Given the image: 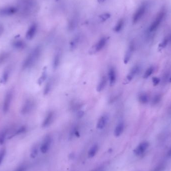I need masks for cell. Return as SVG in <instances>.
<instances>
[{
  "mask_svg": "<svg viewBox=\"0 0 171 171\" xmlns=\"http://www.w3.org/2000/svg\"><path fill=\"white\" fill-rule=\"evenodd\" d=\"M149 146V144L147 142H142L134 150V154L137 156H141L146 151Z\"/></svg>",
  "mask_w": 171,
  "mask_h": 171,
  "instance_id": "52a82bcc",
  "label": "cell"
},
{
  "mask_svg": "<svg viewBox=\"0 0 171 171\" xmlns=\"http://www.w3.org/2000/svg\"><path fill=\"white\" fill-rule=\"evenodd\" d=\"M108 80L107 76H102V77L101 78L100 80L99 81V83L97 85V92H101L104 90L107 86Z\"/></svg>",
  "mask_w": 171,
  "mask_h": 171,
  "instance_id": "9a60e30c",
  "label": "cell"
},
{
  "mask_svg": "<svg viewBox=\"0 0 171 171\" xmlns=\"http://www.w3.org/2000/svg\"><path fill=\"white\" fill-rule=\"evenodd\" d=\"M34 106V103L33 101L28 100L25 102L24 104L22 107L21 112L23 114H27L30 113Z\"/></svg>",
  "mask_w": 171,
  "mask_h": 171,
  "instance_id": "30bf717a",
  "label": "cell"
},
{
  "mask_svg": "<svg viewBox=\"0 0 171 171\" xmlns=\"http://www.w3.org/2000/svg\"><path fill=\"white\" fill-rule=\"evenodd\" d=\"M134 46L133 44H131L129 46V48L127 49L125 54L124 62L125 64H127L129 62V61L131 59L133 53L134 52Z\"/></svg>",
  "mask_w": 171,
  "mask_h": 171,
  "instance_id": "e0dca14e",
  "label": "cell"
},
{
  "mask_svg": "<svg viewBox=\"0 0 171 171\" xmlns=\"http://www.w3.org/2000/svg\"><path fill=\"white\" fill-rule=\"evenodd\" d=\"M124 25V19H122L119 20L116 26L115 27L114 29L115 32L117 33L120 32V31L122 30Z\"/></svg>",
  "mask_w": 171,
  "mask_h": 171,
  "instance_id": "7402d4cb",
  "label": "cell"
},
{
  "mask_svg": "<svg viewBox=\"0 0 171 171\" xmlns=\"http://www.w3.org/2000/svg\"><path fill=\"white\" fill-rule=\"evenodd\" d=\"M98 151V146L95 144L92 146L88 152V156L89 158H93L95 156Z\"/></svg>",
  "mask_w": 171,
  "mask_h": 171,
  "instance_id": "ffe728a7",
  "label": "cell"
},
{
  "mask_svg": "<svg viewBox=\"0 0 171 171\" xmlns=\"http://www.w3.org/2000/svg\"><path fill=\"white\" fill-rule=\"evenodd\" d=\"M52 139L50 136H47L44 139L40 147V151L43 154L47 153L50 148Z\"/></svg>",
  "mask_w": 171,
  "mask_h": 171,
  "instance_id": "8992f818",
  "label": "cell"
},
{
  "mask_svg": "<svg viewBox=\"0 0 171 171\" xmlns=\"http://www.w3.org/2000/svg\"><path fill=\"white\" fill-rule=\"evenodd\" d=\"M38 154V148L37 146H35L31 150L30 157L31 158L34 159L37 156Z\"/></svg>",
  "mask_w": 171,
  "mask_h": 171,
  "instance_id": "d4e9b609",
  "label": "cell"
},
{
  "mask_svg": "<svg viewBox=\"0 0 171 171\" xmlns=\"http://www.w3.org/2000/svg\"><path fill=\"white\" fill-rule=\"evenodd\" d=\"M37 31V25L36 24H33L29 28L26 33V38L28 40H31L32 39L35 35Z\"/></svg>",
  "mask_w": 171,
  "mask_h": 171,
  "instance_id": "5bb4252c",
  "label": "cell"
},
{
  "mask_svg": "<svg viewBox=\"0 0 171 171\" xmlns=\"http://www.w3.org/2000/svg\"><path fill=\"white\" fill-rule=\"evenodd\" d=\"M18 9L15 6H7L0 9V16L7 17L14 15L18 12Z\"/></svg>",
  "mask_w": 171,
  "mask_h": 171,
  "instance_id": "5b68a950",
  "label": "cell"
},
{
  "mask_svg": "<svg viewBox=\"0 0 171 171\" xmlns=\"http://www.w3.org/2000/svg\"><path fill=\"white\" fill-rule=\"evenodd\" d=\"M110 14H105L102 15L100 16V20L102 22H104V21H106L108 19H109L110 18Z\"/></svg>",
  "mask_w": 171,
  "mask_h": 171,
  "instance_id": "1f68e13d",
  "label": "cell"
},
{
  "mask_svg": "<svg viewBox=\"0 0 171 171\" xmlns=\"http://www.w3.org/2000/svg\"><path fill=\"white\" fill-rule=\"evenodd\" d=\"M7 135V131L6 130H4L0 133V144L2 145L4 144Z\"/></svg>",
  "mask_w": 171,
  "mask_h": 171,
  "instance_id": "484cf974",
  "label": "cell"
},
{
  "mask_svg": "<svg viewBox=\"0 0 171 171\" xmlns=\"http://www.w3.org/2000/svg\"><path fill=\"white\" fill-rule=\"evenodd\" d=\"M154 71V68L153 67H150L149 68H148L144 74L143 78L145 79H147L153 73Z\"/></svg>",
  "mask_w": 171,
  "mask_h": 171,
  "instance_id": "cb8c5ba5",
  "label": "cell"
},
{
  "mask_svg": "<svg viewBox=\"0 0 171 171\" xmlns=\"http://www.w3.org/2000/svg\"><path fill=\"white\" fill-rule=\"evenodd\" d=\"M6 154V150L5 148H3L0 151V165H1L3 162Z\"/></svg>",
  "mask_w": 171,
  "mask_h": 171,
  "instance_id": "83f0119b",
  "label": "cell"
},
{
  "mask_svg": "<svg viewBox=\"0 0 171 171\" xmlns=\"http://www.w3.org/2000/svg\"><path fill=\"white\" fill-rule=\"evenodd\" d=\"M139 102L142 104H145L148 103L149 101V97L147 94H141L139 96Z\"/></svg>",
  "mask_w": 171,
  "mask_h": 171,
  "instance_id": "603a6c76",
  "label": "cell"
},
{
  "mask_svg": "<svg viewBox=\"0 0 171 171\" xmlns=\"http://www.w3.org/2000/svg\"><path fill=\"white\" fill-rule=\"evenodd\" d=\"M62 58V53L61 52L58 51L56 53L54 56L53 61V67L54 69H57L60 64Z\"/></svg>",
  "mask_w": 171,
  "mask_h": 171,
  "instance_id": "2e32d148",
  "label": "cell"
},
{
  "mask_svg": "<svg viewBox=\"0 0 171 171\" xmlns=\"http://www.w3.org/2000/svg\"><path fill=\"white\" fill-rule=\"evenodd\" d=\"M170 82H171V78H170Z\"/></svg>",
  "mask_w": 171,
  "mask_h": 171,
  "instance_id": "ab89813d",
  "label": "cell"
},
{
  "mask_svg": "<svg viewBox=\"0 0 171 171\" xmlns=\"http://www.w3.org/2000/svg\"><path fill=\"white\" fill-rule=\"evenodd\" d=\"M108 79L109 81L110 85L113 86L117 81V73L114 67H111L108 71Z\"/></svg>",
  "mask_w": 171,
  "mask_h": 171,
  "instance_id": "ba28073f",
  "label": "cell"
},
{
  "mask_svg": "<svg viewBox=\"0 0 171 171\" xmlns=\"http://www.w3.org/2000/svg\"><path fill=\"white\" fill-rule=\"evenodd\" d=\"M26 167H25V166H22V167H20L18 168L17 170H16L15 171H26Z\"/></svg>",
  "mask_w": 171,
  "mask_h": 171,
  "instance_id": "8d00e7d4",
  "label": "cell"
},
{
  "mask_svg": "<svg viewBox=\"0 0 171 171\" xmlns=\"http://www.w3.org/2000/svg\"><path fill=\"white\" fill-rule=\"evenodd\" d=\"M106 0H98V2L99 3H102L104 2Z\"/></svg>",
  "mask_w": 171,
  "mask_h": 171,
  "instance_id": "f35d334b",
  "label": "cell"
},
{
  "mask_svg": "<svg viewBox=\"0 0 171 171\" xmlns=\"http://www.w3.org/2000/svg\"><path fill=\"white\" fill-rule=\"evenodd\" d=\"M125 129V125L123 122H120L117 124L114 131V135L115 136L119 137L123 134Z\"/></svg>",
  "mask_w": 171,
  "mask_h": 171,
  "instance_id": "ac0fdd59",
  "label": "cell"
},
{
  "mask_svg": "<svg viewBox=\"0 0 171 171\" xmlns=\"http://www.w3.org/2000/svg\"><path fill=\"white\" fill-rule=\"evenodd\" d=\"M79 41H80V37L79 36H77L72 40V41L70 44V47L71 50H74L77 47Z\"/></svg>",
  "mask_w": 171,
  "mask_h": 171,
  "instance_id": "44dd1931",
  "label": "cell"
},
{
  "mask_svg": "<svg viewBox=\"0 0 171 171\" xmlns=\"http://www.w3.org/2000/svg\"><path fill=\"white\" fill-rule=\"evenodd\" d=\"M139 70H140V68L138 66H135L133 67L129 74L126 77L125 82V84H127L128 83L131 82L133 80V79L135 77V76L138 73Z\"/></svg>",
  "mask_w": 171,
  "mask_h": 171,
  "instance_id": "7c38bea8",
  "label": "cell"
},
{
  "mask_svg": "<svg viewBox=\"0 0 171 171\" xmlns=\"http://www.w3.org/2000/svg\"><path fill=\"white\" fill-rule=\"evenodd\" d=\"M165 169V165L164 164L162 163L160 164L157 167L154 169L153 171H163Z\"/></svg>",
  "mask_w": 171,
  "mask_h": 171,
  "instance_id": "4dcf8cb0",
  "label": "cell"
},
{
  "mask_svg": "<svg viewBox=\"0 0 171 171\" xmlns=\"http://www.w3.org/2000/svg\"><path fill=\"white\" fill-rule=\"evenodd\" d=\"M55 118V113L53 111L49 112L44 119L43 122L42 127L43 128H47L50 126L53 122Z\"/></svg>",
  "mask_w": 171,
  "mask_h": 171,
  "instance_id": "9c48e42d",
  "label": "cell"
},
{
  "mask_svg": "<svg viewBox=\"0 0 171 171\" xmlns=\"http://www.w3.org/2000/svg\"><path fill=\"white\" fill-rule=\"evenodd\" d=\"M161 99V97L160 95H156L154 99H153V103L154 104H156L157 103H159Z\"/></svg>",
  "mask_w": 171,
  "mask_h": 171,
  "instance_id": "e575fe53",
  "label": "cell"
},
{
  "mask_svg": "<svg viewBox=\"0 0 171 171\" xmlns=\"http://www.w3.org/2000/svg\"><path fill=\"white\" fill-rule=\"evenodd\" d=\"M167 156L169 157H171V149L169 151V152L167 153Z\"/></svg>",
  "mask_w": 171,
  "mask_h": 171,
  "instance_id": "74e56055",
  "label": "cell"
},
{
  "mask_svg": "<svg viewBox=\"0 0 171 171\" xmlns=\"http://www.w3.org/2000/svg\"><path fill=\"white\" fill-rule=\"evenodd\" d=\"M168 42V40L167 39H165V40H164V41L159 45V46L160 47H162V48H164V47L166 46Z\"/></svg>",
  "mask_w": 171,
  "mask_h": 171,
  "instance_id": "d590c367",
  "label": "cell"
},
{
  "mask_svg": "<svg viewBox=\"0 0 171 171\" xmlns=\"http://www.w3.org/2000/svg\"><path fill=\"white\" fill-rule=\"evenodd\" d=\"M54 80L53 79H52L48 81V83H47L44 90V94L45 95H48L51 91L52 90L54 86Z\"/></svg>",
  "mask_w": 171,
  "mask_h": 171,
  "instance_id": "d6986e66",
  "label": "cell"
},
{
  "mask_svg": "<svg viewBox=\"0 0 171 171\" xmlns=\"http://www.w3.org/2000/svg\"><path fill=\"white\" fill-rule=\"evenodd\" d=\"M147 4L145 3L142 4L139 7V8L137 9V10L136 11L133 15V23H137V22L140 20L141 19L145 14L146 10H147Z\"/></svg>",
  "mask_w": 171,
  "mask_h": 171,
  "instance_id": "3957f363",
  "label": "cell"
},
{
  "mask_svg": "<svg viewBox=\"0 0 171 171\" xmlns=\"http://www.w3.org/2000/svg\"><path fill=\"white\" fill-rule=\"evenodd\" d=\"M107 43V38L103 37L97 42L94 47V51L92 53H96L102 50L105 47Z\"/></svg>",
  "mask_w": 171,
  "mask_h": 171,
  "instance_id": "4fadbf2b",
  "label": "cell"
},
{
  "mask_svg": "<svg viewBox=\"0 0 171 171\" xmlns=\"http://www.w3.org/2000/svg\"><path fill=\"white\" fill-rule=\"evenodd\" d=\"M47 77V73L46 71H45L43 73L42 75L39 79V83L40 84H41L42 83L44 82L45 80L46 79Z\"/></svg>",
  "mask_w": 171,
  "mask_h": 171,
  "instance_id": "f546056e",
  "label": "cell"
},
{
  "mask_svg": "<svg viewBox=\"0 0 171 171\" xmlns=\"http://www.w3.org/2000/svg\"><path fill=\"white\" fill-rule=\"evenodd\" d=\"M42 49L41 47L38 46L34 49L29 54L24 61L23 67L25 69L29 68L35 65L41 56Z\"/></svg>",
  "mask_w": 171,
  "mask_h": 171,
  "instance_id": "6da1fadb",
  "label": "cell"
},
{
  "mask_svg": "<svg viewBox=\"0 0 171 171\" xmlns=\"http://www.w3.org/2000/svg\"><path fill=\"white\" fill-rule=\"evenodd\" d=\"M14 46L16 48L20 49V48H23L24 47L25 43L23 41H22L21 40H19V41H17L15 42Z\"/></svg>",
  "mask_w": 171,
  "mask_h": 171,
  "instance_id": "f1b7e54d",
  "label": "cell"
},
{
  "mask_svg": "<svg viewBox=\"0 0 171 171\" xmlns=\"http://www.w3.org/2000/svg\"><path fill=\"white\" fill-rule=\"evenodd\" d=\"M26 131V128L25 127H22L20 129H18L17 131L16 132L15 135H19L22 134Z\"/></svg>",
  "mask_w": 171,
  "mask_h": 171,
  "instance_id": "d6a6232c",
  "label": "cell"
},
{
  "mask_svg": "<svg viewBox=\"0 0 171 171\" xmlns=\"http://www.w3.org/2000/svg\"><path fill=\"white\" fill-rule=\"evenodd\" d=\"M108 121H109V117L107 115H103L101 116L97 124V129L99 130H102L104 129L107 125Z\"/></svg>",
  "mask_w": 171,
  "mask_h": 171,
  "instance_id": "8fae6325",
  "label": "cell"
},
{
  "mask_svg": "<svg viewBox=\"0 0 171 171\" xmlns=\"http://www.w3.org/2000/svg\"><path fill=\"white\" fill-rule=\"evenodd\" d=\"M152 81H153V85L155 86H156L157 85H158L160 82V79L158 78L153 77L152 78Z\"/></svg>",
  "mask_w": 171,
  "mask_h": 171,
  "instance_id": "836d02e7",
  "label": "cell"
},
{
  "mask_svg": "<svg viewBox=\"0 0 171 171\" xmlns=\"http://www.w3.org/2000/svg\"><path fill=\"white\" fill-rule=\"evenodd\" d=\"M10 73H9V71H6L4 72L3 74L2 77V82L3 83L7 82V81L8 80V78L9 77V75H10Z\"/></svg>",
  "mask_w": 171,
  "mask_h": 171,
  "instance_id": "4316f807",
  "label": "cell"
},
{
  "mask_svg": "<svg viewBox=\"0 0 171 171\" xmlns=\"http://www.w3.org/2000/svg\"><path fill=\"white\" fill-rule=\"evenodd\" d=\"M165 16H166V11L164 10H162L160 12H159L156 18L155 19L153 23L151 24L150 26V32H153L154 31H156L157 29L158 28L160 25L163 21Z\"/></svg>",
  "mask_w": 171,
  "mask_h": 171,
  "instance_id": "7a4b0ae2",
  "label": "cell"
},
{
  "mask_svg": "<svg viewBox=\"0 0 171 171\" xmlns=\"http://www.w3.org/2000/svg\"><path fill=\"white\" fill-rule=\"evenodd\" d=\"M13 97V93L11 91H8L6 95L3 105V111L4 113H7L9 111L10 108Z\"/></svg>",
  "mask_w": 171,
  "mask_h": 171,
  "instance_id": "277c9868",
  "label": "cell"
}]
</instances>
